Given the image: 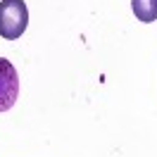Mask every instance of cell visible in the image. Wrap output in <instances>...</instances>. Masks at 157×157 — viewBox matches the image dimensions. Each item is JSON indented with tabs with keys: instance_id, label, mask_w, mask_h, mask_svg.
I'll return each instance as SVG.
<instances>
[{
	"instance_id": "6da1fadb",
	"label": "cell",
	"mask_w": 157,
	"mask_h": 157,
	"mask_svg": "<svg viewBox=\"0 0 157 157\" xmlns=\"http://www.w3.org/2000/svg\"><path fill=\"white\" fill-rule=\"evenodd\" d=\"M29 10L24 0H2L0 2V36L5 40H17L26 31Z\"/></svg>"
},
{
	"instance_id": "7a4b0ae2",
	"label": "cell",
	"mask_w": 157,
	"mask_h": 157,
	"mask_svg": "<svg viewBox=\"0 0 157 157\" xmlns=\"http://www.w3.org/2000/svg\"><path fill=\"white\" fill-rule=\"evenodd\" d=\"M19 98V74L10 59L0 57V112L7 109Z\"/></svg>"
},
{
	"instance_id": "3957f363",
	"label": "cell",
	"mask_w": 157,
	"mask_h": 157,
	"mask_svg": "<svg viewBox=\"0 0 157 157\" xmlns=\"http://www.w3.org/2000/svg\"><path fill=\"white\" fill-rule=\"evenodd\" d=\"M131 10L138 21L150 24L157 19V0H131Z\"/></svg>"
}]
</instances>
